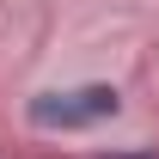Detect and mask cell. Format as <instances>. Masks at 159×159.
Listing matches in <instances>:
<instances>
[{
  "instance_id": "obj_1",
  "label": "cell",
  "mask_w": 159,
  "mask_h": 159,
  "mask_svg": "<svg viewBox=\"0 0 159 159\" xmlns=\"http://www.w3.org/2000/svg\"><path fill=\"white\" fill-rule=\"evenodd\" d=\"M104 116H116V92L110 86H74V92L31 98V122L37 129H92Z\"/></svg>"
},
{
  "instance_id": "obj_2",
  "label": "cell",
  "mask_w": 159,
  "mask_h": 159,
  "mask_svg": "<svg viewBox=\"0 0 159 159\" xmlns=\"http://www.w3.org/2000/svg\"><path fill=\"white\" fill-rule=\"evenodd\" d=\"M141 159H147V153H141Z\"/></svg>"
}]
</instances>
